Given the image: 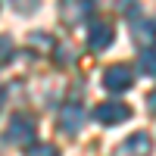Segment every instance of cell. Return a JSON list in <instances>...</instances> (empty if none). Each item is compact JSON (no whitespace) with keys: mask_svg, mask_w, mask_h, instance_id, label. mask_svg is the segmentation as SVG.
Wrapping results in <instances>:
<instances>
[{"mask_svg":"<svg viewBox=\"0 0 156 156\" xmlns=\"http://www.w3.org/2000/svg\"><path fill=\"white\" fill-rule=\"evenodd\" d=\"M56 122H59V128H62L66 134L81 131V125H84V109H81V103H66V106L59 109Z\"/></svg>","mask_w":156,"mask_h":156,"instance_id":"obj_5","label":"cell"},{"mask_svg":"<svg viewBox=\"0 0 156 156\" xmlns=\"http://www.w3.org/2000/svg\"><path fill=\"white\" fill-rule=\"evenodd\" d=\"M131 34H134L137 44H150V41H156V19H153V16H134V22H131Z\"/></svg>","mask_w":156,"mask_h":156,"instance_id":"obj_8","label":"cell"},{"mask_svg":"<svg viewBox=\"0 0 156 156\" xmlns=\"http://www.w3.org/2000/svg\"><path fill=\"white\" fill-rule=\"evenodd\" d=\"M112 37H115L112 25L100 19V22L90 25V31H87V47L90 50H106V47H112Z\"/></svg>","mask_w":156,"mask_h":156,"instance_id":"obj_6","label":"cell"},{"mask_svg":"<svg viewBox=\"0 0 156 156\" xmlns=\"http://www.w3.org/2000/svg\"><path fill=\"white\" fill-rule=\"evenodd\" d=\"M131 84H134V69L125 66V62H115V66H109L103 72V87L112 90V94H122V90H128Z\"/></svg>","mask_w":156,"mask_h":156,"instance_id":"obj_2","label":"cell"},{"mask_svg":"<svg viewBox=\"0 0 156 156\" xmlns=\"http://www.w3.org/2000/svg\"><path fill=\"white\" fill-rule=\"evenodd\" d=\"M25 156H59V150L53 144H31L25 150Z\"/></svg>","mask_w":156,"mask_h":156,"instance_id":"obj_11","label":"cell"},{"mask_svg":"<svg viewBox=\"0 0 156 156\" xmlns=\"http://www.w3.org/2000/svg\"><path fill=\"white\" fill-rule=\"evenodd\" d=\"M34 134H37V122H34V115H28V112H16L9 119V125H6V140L16 144V147L31 144Z\"/></svg>","mask_w":156,"mask_h":156,"instance_id":"obj_1","label":"cell"},{"mask_svg":"<svg viewBox=\"0 0 156 156\" xmlns=\"http://www.w3.org/2000/svg\"><path fill=\"white\" fill-rule=\"evenodd\" d=\"M0 106H3V100H0Z\"/></svg>","mask_w":156,"mask_h":156,"instance_id":"obj_14","label":"cell"},{"mask_svg":"<svg viewBox=\"0 0 156 156\" xmlns=\"http://www.w3.org/2000/svg\"><path fill=\"white\" fill-rule=\"evenodd\" d=\"M137 66H140L144 75H156V50H153V47H147L144 53H140V62H137Z\"/></svg>","mask_w":156,"mask_h":156,"instance_id":"obj_9","label":"cell"},{"mask_svg":"<svg viewBox=\"0 0 156 156\" xmlns=\"http://www.w3.org/2000/svg\"><path fill=\"white\" fill-rule=\"evenodd\" d=\"M9 59H12V41L6 34H0V66H6Z\"/></svg>","mask_w":156,"mask_h":156,"instance_id":"obj_12","label":"cell"},{"mask_svg":"<svg viewBox=\"0 0 156 156\" xmlns=\"http://www.w3.org/2000/svg\"><path fill=\"white\" fill-rule=\"evenodd\" d=\"M9 6L16 12H22V16H31V12L41 9V0H9Z\"/></svg>","mask_w":156,"mask_h":156,"instance_id":"obj_10","label":"cell"},{"mask_svg":"<svg viewBox=\"0 0 156 156\" xmlns=\"http://www.w3.org/2000/svg\"><path fill=\"white\" fill-rule=\"evenodd\" d=\"M153 153V140L147 131H134L131 137H125L119 150H115V156H150Z\"/></svg>","mask_w":156,"mask_h":156,"instance_id":"obj_4","label":"cell"},{"mask_svg":"<svg viewBox=\"0 0 156 156\" xmlns=\"http://www.w3.org/2000/svg\"><path fill=\"white\" fill-rule=\"evenodd\" d=\"M90 12V0H62V22L66 25H81Z\"/></svg>","mask_w":156,"mask_h":156,"instance_id":"obj_7","label":"cell"},{"mask_svg":"<svg viewBox=\"0 0 156 156\" xmlns=\"http://www.w3.org/2000/svg\"><path fill=\"white\" fill-rule=\"evenodd\" d=\"M128 115H131V109L125 106V103H119V100H109V103H100V106L94 109V119L100 122V125H106V128H112V125H122Z\"/></svg>","mask_w":156,"mask_h":156,"instance_id":"obj_3","label":"cell"},{"mask_svg":"<svg viewBox=\"0 0 156 156\" xmlns=\"http://www.w3.org/2000/svg\"><path fill=\"white\" fill-rule=\"evenodd\" d=\"M147 106H150V112H153V115H156V90H153V94H150V97H147Z\"/></svg>","mask_w":156,"mask_h":156,"instance_id":"obj_13","label":"cell"}]
</instances>
